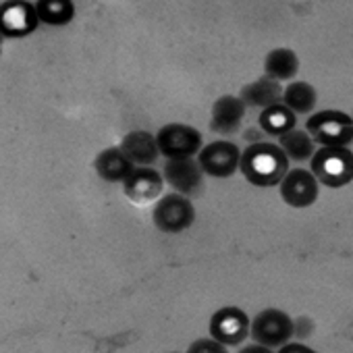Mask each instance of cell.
<instances>
[{
    "label": "cell",
    "mask_w": 353,
    "mask_h": 353,
    "mask_svg": "<svg viewBox=\"0 0 353 353\" xmlns=\"http://www.w3.org/2000/svg\"><path fill=\"white\" fill-rule=\"evenodd\" d=\"M351 119H353V112H351Z\"/></svg>",
    "instance_id": "obj_25"
},
{
    "label": "cell",
    "mask_w": 353,
    "mask_h": 353,
    "mask_svg": "<svg viewBox=\"0 0 353 353\" xmlns=\"http://www.w3.org/2000/svg\"><path fill=\"white\" fill-rule=\"evenodd\" d=\"M258 123H260V129L266 135L283 137L285 133L295 129V112L289 110L285 104H276V106H270V108L262 110Z\"/></svg>",
    "instance_id": "obj_19"
},
{
    "label": "cell",
    "mask_w": 353,
    "mask_h": 353,
    "mask_svg": "<svg viewBox=\"0 0 353 353\" xmlns=\"http://www.w3.org/2000/svg\"><path fill=\"white\" fill-rule=\"evenodd\" d=\"M38 11L23 0H11L3 7V34L11 38H21L38 28Z\"/></svg>",
    "instance_id": "obj_13"
},
{
    "label": "cell",
    "mask_w": 353,
    "mask_h": 353,
    "mask_svg": "<svg viewBox=\"0 0 353 353\" xmlns=\"http://www.w3.org/2000/svg\"><path fill=\"white\" fill-rule=\"evenodd\" d=\"M164 188V176L152 166H139L131 172L129 179L123 183L125 196L135 204H150L158 200Z\"/></svg>",
    "instance_id": "obj_11"
},
{
    "label": "cell",
    "mask_w": 353,
    "mask_h": 353,
    "mask_svg": "<svg viewBox=\"0 0 353 353\" xmlns=\"http://www.w3.org/2000/svg\"><path fill=\"white\" fill-rule=\"evenodd\" d=\"M119 148L137 166H152L160 156L158 139H156V135H152L148 131H131V133H127Z\"/></svg>",
    "instance_id": "obj_15"
},
{
    "label": "cell",
    "mask_w": 353,
    "mask_h": 353,
    "mask_svg": "<svg viewBox=\"0 0 353 353\" xmlns=\"http://www.w3.org/2000/svg\"><path fill=\"white\" fill-rule=\"evenodd\" d=\"M164 181L181 196H196L204 185V170L194 158L168 160L162 168Z\"/></svg>",
    "instance_id": "obj_9"
},
{
    "label": "cell",
    "mask_w": 353,
    "mask_h": 353,
    "mask_svg": "<svg viewBox=\"0 0 353 353\" xmlns=\"http://www.w3.org/2000/svg\"><path fill=\"white\" fill-rule=\"evenodd\" d=\"M295 332L293 320L274 307H268L260 312L252 322V336L258 345L264 347H285Z\"/></svg>",
    "instance_id": "obj_7"
},
{
    "label": "cell",
    "mask_w": 353,
    "mask_h": 353,
    "mask_svg": "<svg viewBox=\"0 0 353 353\" xmlns=\"http://www.w3.org/2000/svg\"><path fill=\"white\" fill-rule=\"evenodd\" d=\"M94 168L100 179L108 183H125L135 170V164L125 156L121 148H106L96 156Z\"/></svg>",
    "instance_id": "obj_14"
},
{
    "label": "cell",
    "mask_w": 353,
    "mask_h": 353,
    "mask_svg": "<svg viewBox=\"0 0 353 353\" xmlns=\"http://www.w3.org/2000/svg\"><path fill=\"white\" fill-rule=\"evenodd\" d=\"M279 353H316V351H312L310 347H305L301 343H291V345H285Z\"/></svg>",
    "instance_id": "obj_23"
},
{
    "label": "cell",
    "mask_w": 353,
    "mask_h": 353,
    "mask_svg": "<svg viewBox=\"0 0 353 353\" xmlns=\"http://www.w3.org/2000/svg\"><path fill=\"white\" fill-rule=\"evenodd\" d=\"M158 148L160 154L166 156L168 160H179V158H194L196 154L202 152V133L183 123H168L164 125L158 135Z\"/></svg>",
    "instance_id": "obj_5"
},
{
    "label": "cell",
    "mask_w": 353,
    "mask_h": 353,
    "mask_svg": "<svg viewBox=\"0 0 353 353\" xmlns=\"http://www.w3.org/2000/svg\"><path fill=\"white\" fill-rule=\"evenodd\" d=\"M245 104L237 96H221L212 106L210 129L221 135H233L241 129L245 119Z\"/></svg>",
    "instance_id": "obj_12"
},
{
    "label": "cell",
    "mask_w": 353,
    "mask_h": 353,
    "mask_svg": "<svg viewBox=\"0 0 353 353\" xmlns=\"http://www.w3.org/2000/svg\"><path fill=\"white\" fill-rule=\"evenodd\" d=\"M305 129L322 148H347L353 143V119L341 110H320L312 114Z\"/></svg>",
    "instance_id": "obj_3"
},
{
    "label": "cell",
    "mask_w": 353,
    "mask_h": 353,
    "mask_svg": "<svg viewBox=\"0 0 353 353\" xmlns=\"http://www.w3.org/2000/svg\"><path fill=\"white\" fill-rule=\"evenodd\" d=\"M264 71H266V77H270L279 83L291 81L299 71L297 54L289 48H274L268 52V57L264 61Z\"/></svg>",
    "instance_id": "obj_18"
},
{
    "label": "cell",
    "mask_w": 353,
    "mask_h": 353,
    "mask_svg": "<svg viewBox=\"0 0 353 353\" xmlns=\"http://www.w3.org/2000/svg\"><path fill=\"white\" fill-rule=\"evenodd\" d=\"M318 102V94L316 90L305 83V81H291L287 88H285V94H283V104L293 110L295 114H310L314 110Z\"/></svg>",
    "instance_id": "obj_20"
},
{
    "label": "cell",
    "mask_w": 353,
    "mask_h": 353,
    "mask_svg": "<svg viewBox=\"0 0 353 353\" xmlns=\"http://www.w3.org/2000/svg\"><path fill=\"white\" fill-rule=\"evenodd\" d=\"M239 353H272L270 351V347H264V345H248V347H243Z\"/></svg>",
    "instance_id": "obj_24"
},
{
    "label": "cell",
    "mask_w": 353,
    "mask_h": 353,
    "mask_svg": "<svg viewBox=\"0 0 353 353\" xmlns=\"http://www.w3.org/2000/svg\"><path fill=\"white\" fill-rule=\"evenodd\" d=\"M239 168L248 183L256 188H274L281 185L285 174L289 172V158L281 145L268 141L250 143L241 154Z\"/></svg>",
    "instance_id": "obj_1"
},
{
    "label": "cell",
    "mask_w": 353,
    "mask_h": 353,
    "mask_svg": "<svg viewBox=\"0 0 353 353\" xmlns=\"http://www.w3.org/2000/svg\"><path fill=\"white\" fill-rule=\"evenodd\" d=\"M283 94H285V90L281 88L279 81H274L270 77H262V79H256V81L248 83L245 88H241L239 98L243 100L245 106L266 110L270 106L283 104Z\"/></svg>",
    "instance_id": "obj_16"
},
{
    "label": "cell",
    "mask_w": 353,
    "mask_h": 353,
    "mask_svg": "<svg viewBox=\"0 0 353 353\" xmlns=\"http://www.w3.org/2000/svg\"><path fill=\"white\" fill-rule=\"evenodd\" d=\"M152 221L162 233H183L196 221V208L188 196L168 194L162 196L152 212Z\"/></svg>",
    "instance_id": "obj_4"
},
{
    "label": "cell",
    "mask_w": 353,
    "mask_h": 353,
    "mask_svg": "<svg viewBox=\"0 0 353 353\" xmlns=\"http://www.w3.org/2000/svg\"><path fill=\"white\" fill-rule=\"evenodd\" d=\"M279 145L291 162H299V164L312 162V158L318 152L316 141L307 133V129H293V131L285 133L283 137H279Z\"/></svg>",
    "instance_id": "obj_17"
},
{
    "label": "cell",
    "mask_w": 353,
    "mask_h": 353,
    "mask_svg": "<svg viewBox=\"0 0 353 353\" xmlns=\"http://www.w3.org/2000/svg\"><path fill=\"white\" fill-rule=\"evenodd\" d=\"M310 164L316 179L326 188L339 190L353 181V152L349 148H320Z\"/></svg>",
    "instance_id": "obj_2"
},
{
    "label": "cell",
    "mask_w": 353,
    "mask_h": 353,
    "mask_svg": "<svg viewBox=\"0 0 353 353\" xmlns=\"http://www.w3.org/2000/svg\"><path fill=\"white\" fill-rule=\"evenodd\" d=\"M320 196V181L307 168H291L281 181V198L291 208H310Z\"/></svg>",
    "instance_id": "obj_8"
},
{
    "label": "cell",
    "mask_w": 353,
    "mask_h": 353,
    "mask_svg": "<svg viewBox=\"0 0 353 353\" xmlns=\"http://www.w3.org/2000/svg\"><path fill=\"white\" fill-rule=\"evenodd\" d=\"M36 11L46 26H67L75 15L71 0H38Z\"/></svg>",
    "instance_id": "obj_21"
},
{
    "label": "cell",
    "mask_w": 353,
    "mask_h": 353,
    "mask_svg": "<svg viewBox=\"0 0 353 353\" xmlns=\"http://www.w3.org/2000/svg\"><path fill=\"white\" fill-rule=\"evenodd\" d=\"M241 150L233 141H212L202 148L198 154V162L204 170V174L212 179H229L233 176L241 164Z\"/></svg>",
    "instance_id": "obj_6"
},
{
    "label": "cell",
    "mask_w": 353,
    "mask_h": 353,
    "mask_svg": "<svg viewBox=\"0 0 353 353\" xmlns=\"http://www.w3.org/2000/svg\"><path fill=\"white\" fill-rule=\"evenodd\" d=\"M250 330V320L239 307H223L210 320V334L223 345H239Z\"/></svg>",
    "instance_id": "obj_10"
},
{
    "label": "cell",
    "mask_w": 353,
    "mask_h": 353,
    "mask_svg": "<svg viewBox=\"0 0 353 353\" xmlns=\"http://www.w3.org/2000/svg\"><path fill=\"white\" fill-rule=\"evenodd\" d=\"M188 353H229V351L216 339H198V341L192 343Z\"/></svg>",
    "instance_id": "obj_22"
}]
</instances>
